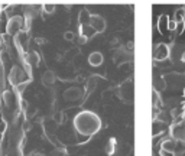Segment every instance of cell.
Instances as JSON below:
<instances>
[{
    "mask_svg": "<svg viewBox=\"0 0 185 156\" xmlns=\"http://www.w3.org/2000/svg\"><path fill=\"white\" fill-rule=\"evenodd\" d=\"M74 127L80 134L91 136L100 130L101 119L93 111H81L74 117Z\"/></svg>",
    "mask_w": 185,
    "mask_h": 156,
    "instance_id": "6da1fadb",
    "label": "cell"
},
{
    "mask_svg": "<svg viewBox=\"0 0 185 156\" xmlns=\"http://www.w3.org/2000/svg\"><path fill=\"white\" fill-rule=\"evenodd\" d=\"M22 29V17L19 16H13L7 20V25H6V32L10 36H17L20 33Z\"/></svg>",
    "mask_w": 185,
    "mask_h": 156,
    "instance_id": "7a4b0ae2",
    "label": "cell"
},
{
    "mask_svg": "<svg viewBox=\"0 0 185 156\" xmlns=\"http://www.w3.org/2000/svg\"><path fill=\"white\" fill-rule=\"evenodd\" d=\"M106 19L100 15H91V19H90V26L96 31V32H104L106 31Z\"/></svg>",
    "mask_w": 185,
    "mask_h": 156,
    "instance_id": "3957f363",
    "label": "cell"
},
{
    "mask_svg": "<svg viewBox=\"0 0 185 156\" xmlns=\"http://www.w3.org/2000/svg\"><path fill=\"white\" fill-rule=\"evenodd\" d=\"M23 71L19 68V66H13L12 68V71H10V75H9V80H10V82L13 84V85H20V82L23 81Z\"/></svg>",
    "mask_w": 185,
    "mask_h": 156,
    "instance_id": "277c9868",
    "label": "cell"
},
{
    "mask_svg": "<svg viewBox=\"0 0 185 156\" xmlns=\"http://www.w3.org/2000/svg\"><path fill=\"white\" fill-rule=\"evenodd\" d=\"M165 82L171 85V87H178L179 84H185V77L184 74H177V72H174V74H169L168 77H165Z\"/></svg>",
    "mask_w": 185,
    "mask_h": 156,
    "instance_id": "5b68a950",
    "label": "cell"
},
{
    "mask_svg": "<svg viewBox=\"0 0 185 156\" xmlns=\"http://www.w3.org/2000/svg\"><path fill=\"white\" fill-rule=\"evenodd\" d=\"M82 97V91L78 87H70L64 91V99L68 101H74V100H80Z\"/></svg>",
    "mask_w": 185,
    "mask_h": 156,
    "instance_id": "8992f818",
    "label": "cell"
},
{
    "mask_svg": "<svg viewBox=\"0 0 185 156\" xmlns=\"http://www.w3.org/2000/svg\"><path fill=\"white\" fill-rule=\"evenodd\" d=\"M103 62H104V57H103L101 52L93 51L88 55V64L91 66H100V65H103Z\"/></svg>",
    "mask_w": 185,
    "mask_h": 156,
    "instance_id": "52a82bcc",
    "label": "cell"
},
{
    "mask_svg": "<svg viewBox=\"0 0 185 156\" xmlns=\"http://www.w3.org/2000/svg\"><path fill=\"white\" fill-rule=\"evenodd\" d=\"M169 55V48L165 43H159L156 48H155V59L156 61H163L166 59Z\"/></svg>",
    "mask_w": 185,
    "mask_h": 156,
    "instance_id": "ba28073f",
    "label": "cell"
},
{
    "mask_svg": "<svg viewBox=\"0 0 185 156\" xmlns=\"http://www.w3.org/2000/svg\"><path fill=\"white\" fill-rule=\"evenodd\" d=\"M90 19H91V13H90L87 9H82V10H80V13H78V20H80L81 26L90 25Z\"/></svg>",
    "mask_w": 185,
    "mask_h": 156,
    "instance_id": "9c48e42d",
    "label": "cell"
},
{
    "mask_svg": "<svg viewBox=\"0 0 185 156\" xmlns=\"http://www.w3.org/2000/svg\"><path fill=\"white\" fill-rule=\"evenodd\" d=\"M54 82H55V74L52 71H45L42 75V84L46 87H51Z\"/></svg>",
    "mask_w": 185,
    "mask_h": 156,
    "instance_id": "30bf717a",
    "label": "cell"
},
{
    "mask_svg": "<svg viewBox=\"0 0 185 156\" xmlns=\"http://www.w3.org/2000/svg\"><path fill=\"white\" fill-rule=\"evenodd\" d=\"M26 62L29 64V65H38L40 62V57L38 52H35V51H32V52H29L28 55H26Z\"/></svg>",
    "mask_w": 185,
    "mask_h": 156,
    "instance_id": "8fae6325",
    "label": "cell"
},
{
    "mask_svg": "<svg viewBox=\"0 0 185 156\" xmlns=\"http://www.w3.org/2000/svg\"><path fill=\"white\" fill-rule=\"evenodd\" d=\"M166 129V124L162 123V122H153V126H152V131L153 134L156 136V134H162L163 131Z\"/></svg>",
    "mask_w": 185,
    "mask_h": 156,
    "instance_id": "7c38bea8",
    "label": "cell"
},
{
    "mask_svg": "<svg viewBox=\"0 0 185 156\" xmlns=\"http://www.w3.org/2000/svg\"><path fill=\"white\" fill-rule=\"evenodd\" d=\"M174 149H175V140L168 139L162 142V150H166V152H172L174 153Z\"/></svg>",
    "mask_w": 185,
    "mask_h": 156,
    "instance_id": "4fadbf2b",
    "label": "cell"
},
{
    "mask_svg": "<svg viewBox=\"0 0 185 156\" xmlns=\"http://www.w3.org/2000/svg\"><path fill=\"white\" fill-rule=\"evenodd\" d=\"M185 153V142L184 140H177L175 142V149H174V155H182Z\"/></svg>",
    "mask_w": 185,
    "mask_h": 156,
    "instance_id": "5bb4252c",
    "label": "cell"
},
{
    "mask_svg": "<svg viewBox=\"0 0 185 156\" xmlns=\"http://www.w3.org/2000/svg\"><path fill=\"white\" fill-rule=\"evenodd\" d=\"M114 143H116V140L110 139V140H109V143L106 145L104 152H106V155H107V156H112L113 153H114Z\"/></svg>",
    "mask_w": 185,
    "mask_h": 156,
    "instance_id": "9a60e30c",
    "label": "cell"
},
{
    "mask_svg": "<svg viewBox=\"0 0 185 156\" xmlns=\"http://www.w3.org/2000/svg\"><path fill=\"white\" fill-rule=\"evenodd\" d=\"M184 16H185V9L184 7L175 10V22H182V20H184Z\"/></svg>",
    "mask_w": 185,
    "mask_h": 156,
    "instance_id": "2e32d148",
    "label": "cell"
},
{
    "mask_svg": "<svg viewBox=\"0 0 185 156\" xmlns=\"http://www.w3.org/2000/svg\"><path fill=\"white\" fill-rule=\"evenodd\" d=\"M3 100H4V103H6L7 106H10V104L13 103V94H12L10 91H4V93H3Z\"/></svg>",
    "mask_w": 185,
    "mask_h": 156,
    "instance_id": "e0dca14e",
    "label": "cell"
},
{
    "mask_svg": "<svg viewBox=\"0 0 185 156\" xmlns=\"http://www.w3.org/2000/svg\"><path fill=\"white\" fill-rule=\"evenodd\" d=\"M42 9H43V12H45L46 15H52V13L55 12V6H54V4H51V3L43 4V6H42Z\"/></svg>",
    "mask_w": 185,
    "mask_h": 156,
    "instance_id": "ac0fdd59",
    "label": "cell"
},
{
    "mask_svg": "<svg viewBox=\"0 0 185 156\" xmlns=\"http://www.w3.org/2000/svg\"><path fill=\"white\" fill-rule=\"evenodd\" d=\"M64 39L68 42H73L75 39V33L71 32V31H67V32H64Z\"/></svg>",
    "mask_w": 185,
    "mask_h": 156,
    "instance_id": "d6986e66",
    "label": "cell"
},
{
    "mask_svg": "<svg viewBox=\"0 0 185 156\" xmlns=\"http://www.w3.org/2000/svg\"><path fill=\"white\" fill-rule=\"evenodd\" d=\"M54 119H55L56 123H62V122H65V114L64 113H56L54 116Z\"/></svg>",
    "mask_w": 185,
    "mask_h": 156,
    "instance_id": "ffe728a7",
    "label": "cell"
},
{
    "mask_svg": "<svg viewBox=\"0 0 185 156\" xmlns=\"http://www.w3.org/2000/svg\"><path fill=\"white\" fill-rule=\"evenodd\" d=\"M177 26H178V22L175 20H168V31H177Z\"/></svg>",
    "mask_w": 185,
    "mask_h": 156,
    "instance_id": "44dd1931",
    "label": "cell"
},
{
    "mask_svg": "<svg viewBox=\"0 0 185 156\" xmlns=\"http://www.w3.org/2000/svg\"><path fill=\"white\" fill-rule=\"evenodd\" d=\"M184 28H185V23H184V20H182V22H178V26H177V32H178V33H182V32H184Z\"/></svg>",
    "mask_w": 185,
    "mask_h": 156,
    "instance_id": "7402d4cb",
    "label": "cell"
},
{
    "mask_svg": "<svg viewBox=\"0 0 185 156\" xmlns=\"http://www.w3.org/2000/svg\"><path fill=\"white\" fill-rule=\"evenodd\" d=\"M31 129H32V123H31V122H25L23 123V130L28 131V130H31Z\"/></svg>",
    "mask_w": 185,
    "mask_h": 156,
    "instance_id": "603a6c76",
    "label": "cell"
},
{
    "mask_svg": "<svg viewBox=\"0 0 185 156\" xmlns=\"http://www.w3.org/2000/svg\"><path fill=\"white\" fill-rule=\"evenodd\" d=\"M94 85H96V80H90V82H88V91L94 90Z\"/></svg>",
    "mask_w": 185,
    "mask_h": 156,
    "instance_id": "cb8c5ba5",
    "label": "cell"
},
{
    "mask_svg": "<svg viewBox=\"0 0 185 156\" xmlns=\"http://www.w3.org/2000/svg\"><path fill=\"white\" fill-rule=\"evenodd\" d=\"M161 155L162 156H174V153H172V152H166V150H162Z\"/></svg>",
    "mask_w": 185,
    "mask_h": 156,
    "instance_id": "d4e9b609",
    "label": "cell"
},
{
    "mask_svg": "<svg viewBox=\"0 0 185 156\" xmlns=\"http://www.w3.org/2000/svg\"><path fill=\"white\" fill-rule=\"evenodd\" d=\"M4 129H6V123L1 122V123H0V131H4Z\"/></svg>",
    "mask_w": 185,
    "mask_h": 156,
    "instance_id": "484cf974",
    "label": "cell"
},
{
    "mask_svg": "<svg viewBox=\"0 0 185 156\" xmlns=\"http://www.w3.org/2000/svg\"><path fill=\"white\" fill-rule=\"evenodd\" d=\"M127 49L129 51L133 49V42H127Z\"/></svg>",
    "mask_w": 185,
    "mask_h": 156,
    "instance_id": "4316f807",
    "label": "cell"
},
{
    "mask_svg": "<svg viewBox=\"0 0 185 156\" xmlns=\"http://www.w3.org/2000/svg\"><path fill=\"white\" fill-rule=\"evenodd\" d=\"M181 61H184V62H185V52H184V55L181 57Z\"/></svg>",
    "mask_w": 185,
    "mask_h": 156,
    "instance_id": "83f0119b",
    "label": "cell"
},
{
    "mask_svg": "<svg viewBox=\"0 0 185 156\" xmlns=\"http://www.w3.org/2000/svg\"><path fill=\"white\" fill-rule=\"evenodd\" d=\"M184 96H185V88H184Z\"/></svg>",
    "mask_w": 185,
    "mask_h": 156,
    "instance_id": "f1b7e54d",
    "label": "cell"
}]
</instances>
